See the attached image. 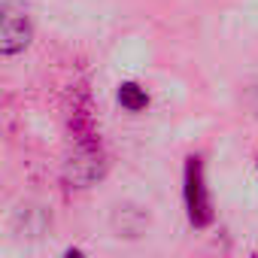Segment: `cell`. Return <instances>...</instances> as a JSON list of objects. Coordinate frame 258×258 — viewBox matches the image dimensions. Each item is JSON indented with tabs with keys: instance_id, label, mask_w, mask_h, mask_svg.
<instances>
[{
	"instance_id": "cell-1",
	"label": "cell",
	"mask_w": 258,
	"mask_h": 258,
	"mask_svg": "<svg viewBox=\"0 0 258 258\" xmlns=\"http://www.w3.org/2000/svg\"><path fill=\"white\" fill-rule=\"evenodd\" d=\"M31 16L19 0H0V55H16L31 43Z\"/></svg>"
},
{
	"instance_id": "cell-2",
	"label": "cell",
	"mask_w": 258,
	"mask_h": 258,
	"mask_svg": "<svg viewBox=\"0 0 258 258\" xmlns=\"http://www.w3.org/2000/svg\"><path fill=\"white\" fill-rule=\"evenodd\" d=\"M185 210L195 228H207L213 222V204L204 182V161L198 155L185 161Z\"/></svg>"
},
{
	"instance_id": "cell-3",
	"label": "cell",
	"mask_w": 258,
	"mask_h": 258,
	"mask_svg": "<svg viewBox=\"0 0 258 258\" xmlns=\"http://www.w3.org/2000/svg\"><path fill=\"white\" fill-rule=\"evenodd\" d=\"M118 103H121L124 109H131V112H140V109H146L149 94H146L137 82H124V85L118 88Z\"/></svg>"
},
{
	"instance_id": "cell-4",
	"label": "cell",
	"mask_w": 258,
	"mask_h": 258,
	"mask_svg": "<svg viewBox=\"0 0 258 258\" xmlns=\"http://www.w3.org/2000/svg\"><path fill=\"white\" fill-rule=\"evenodd\" d=\"M64 258H82V252H67Z\"/></svg>"
}]
</instances>
